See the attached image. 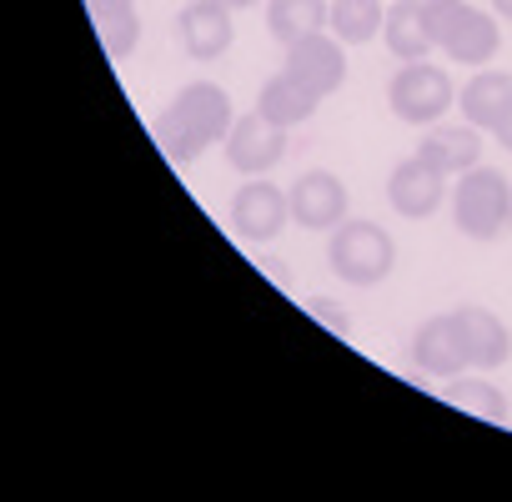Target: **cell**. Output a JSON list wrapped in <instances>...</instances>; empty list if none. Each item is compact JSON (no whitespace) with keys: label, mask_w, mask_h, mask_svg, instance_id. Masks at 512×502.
Returning <instances> with one entry per match:
<instances>
[{"label":"cell","mask_w":512,"mask_h":502,"mask_svg":"<svg viewBox=\"0 0 512 502\" xmlns=\"http://www.w3.org/2000/svg\"><path fill=\"white\" fill-rule=\"evenodd\" d=\"M236 126V111H231V96L211 81H191L171 96L166 116L156 121V141L171 161H191L196 151L226 141Z\"/></svg>","instance_id":"6da1fadb"},{"label":"cell","mask_w":512,"mask_h":502,"mask_svg":"<svg viewBox=\"0 0 512 502\" xmlns=\"http://www.w3.org/2000/svg\"><path fill=\"white\" fill-rule=\"evenodd\" d=\"M427 31L437 51H447L457 66H487L502 51V31L487 11L467 0H427Z\"/></svg>","instance_id":"7a4b0ae2"},{"label":"cell","mask_w":512,"mask_h":502,"mask_svg":"<svg viewBox=\"0 0 512 502\" xmlns=\"http://www.w3.org/2000/svg\"><path fill=\"white\" fill-rule=\"evenodd\" d=\"M452 221L472 241H497L512 221V186L492 166H472L452 186Z\"/></svg>","instance_id":"3957f363"},{"label":"cell","mask_w":512,"mask_h":502,"mask_svg":"<svg viewBox=\"0 0 512 502\" xmlns=\"http://www.w3.org/2000/svg\"><path fill=\"white\" fill-rule=\"evenodd\" d=\"M392 262H397L392 236H387L377 221H362V216H347V221L332 231V241H327V267H332L342 282H352V287H377V282H387Z\"/></svg>","instance_id":"277c9868"},{"label":"cell","mask_w":512,"mask_h":502,"mask_svg":"<svg viewBox=\"0 0 512 502\" xmlns=\"http://www.w3.org/2000/svg\"><path fill=\"white\" fill-rule=\"evenodd\" d=\"M387 106L407 126H437L452 111V76L432 61H402V71L387 86Z\"/></svg>","instance_id":"5b68a950"},{"label":"cell","mask_w":512,"mask_h":502,"mask_svg":"<svg viewBox=\"0 0 512 502\" xmlns=\"http://www.w3.org/2000/svg\"><path fill=\"white\" fill-rule=\"evenodd\" d=\"M292 221L287 186H272L267 176H246V186L231 196V226L241 241H272Z\"/></svg>","instance_id":"8992f818"},{"label":"cell","mask_w":512,"mask_h":502,"mask_svg":"<svg viewBox=\"0 0 512 502\" xmlns=\"http://www.w3.org/2000/svg\"><path fill=\"white\" fill-rule=\"evenodd\" d=\"M282 71H287L297 86H307L312 96H332V91H342V81H347V51H342L337 36L312 31V36H302V41L287 46Z\"/></svg>","instance_id":"52a82bcc"},{"label":"cell","mask_w":512,"mask_h":502,"mask_svg":"<svg viewBox=\"0 0 512 502\" xmlns=\"http://www.w3.org/2000/svg\"><path fill=\"white\" fill-rule=\"evenodd\" d=\"M287 136H292L287 126L267 121L262 111H246V116H236V126L226 136V161L241 176H267L287 156Z\"/></svg>","instance_id":"ba28073f"},{"label":"cell","mask_w":512,"mask_h":502,"mask_svg":"<svg viewBox=\"0 0 512 502\" xmlns=\"http://www.w3.org/2000/svg\"><path fill=\"white\" fill-rule=\"evenodd\" d=\"M442 196H447V171H437L427 156H407V161H397L392 166V176H387V201H392V211L397 216H407V221H422V216H432L437 206H442Z\"/></svg>","instance_id":"9c48e42d"},{"label":"cell","mask_w":512,"mask_h":502,"mask_svg":"<svg viewBox=\"0 0 512 502\" xmlns=\"http://www.w3.org/2000/svg\"><path fill=\"white\" fill-rule=\"evenodd\" d=\"M292 201V221L302 231H337L347 221V186L332 171H307L287 186Z\"/></svg>","instance_id":"30bf717a"},{"label":"cell","mask_w":512,"mask_h":502,"mask_svg":"<svg viewBox=\"0 0 512 502\" xmlns=\"http://www.w3.org/2000/svg\"><path fill=\"white\" fill-rule=\"evenodd\" d=\"M412 362H417V372H427V377H462V367H472L467 362V347H462V337H457V322H452V312H442V317H427L422 327H417V337H412Z\"/></svg>","instance_id":"8fae6325"},{"label":"cell","mask_w":512,"mask_h":502,"mask_svg":"<svg viewBox=\"0 0 512 502\" xmlns=\"http://www.w3.org/2000/svg\"><path fill=\"white\" fill-rule=\"evenodd\" d=\"M176 31H181V46L191 61H216L231 51V11L216 6V0H191V6H181L176 16Z\"/></svg>","instance_id":"7c38bea8"},{"label":"cell","mask_w":512,"mask_h":502,"mask_svg":"<svg viewBox=\"0 0 512 502\" xmlns=\"http://www.w3.org/2000/svg\"><path fill=\"white\" fill-rule=\"evenodd\" d=\"M452 322H457V337H462L472 367L492 372V367H502V362L512 357V332H507L487 307H457Z\"/></svg>","instance_id":"4fadbf2b"},{"label":"cell","mask_w":512,"mask_h":502,"mask_svg":"<svg viewBox=\"0 0 512 502\" xmlns=\"http://www.w3.org/2000/svg\"><path fill=\"white\" fill-rule=\"evenodd\" d=\"M417 156H427L447 176H462V171L482 166V136H477V126H427Z\"/></svg>","instance_id":"5bb4252c"},{"label":"cell","mask_w":512,"mask_h":502,"mask_svg":"<svg viewBox=\"0 0 512 502\" xmlns=\"http://www.w3.org/2000/svg\"><path fill=\"white\" fill-rule=\"evenodd\" d=\"M382 41L397 61H427V51L437 46L427 31V0H397L382 21Z\"/></svg>","instance_id":"9a60e30c"},{"label":"cell","mask_w":512,"mask_h":502,"mask_svg":"<svg viewBox=\"0 0 512 502\" xmlns=\"http://www.w3.org/2000/svg\"><path fill=\"white\" fill-rule=\"evenodd\" d=\"M512 101V76L507 71H477L462 91H457V111L467 126L492 131V121L502 116V106Z\"/></svg>","instance_id":"2e32d148"},{"label":"cell","mask_w":512,"mask_h":502,"mask_svg":"<svg viewBox=\"0 0 512 502\" xmlns=\"http://www.w3.org/2000/svg\"><path fill=\"white\" fill-rule=\"evenodd\" d=\"M317 101H322V96H312L307 86H297V81L282 71V76H272V81L262 86V96H256V111H262L267 121H277V126H287V131H297V126H307V121L317 116Z\"/></svg>","instance_id":"e0dca14e"},{"label":"cell","mask_w":512,"mask_h":502,"mask_svg":"<svg viewBox=\"0 0 512 502\" xmlns=\"http://www.w3.org/2000/svg\"><path fill=\"white\" fill-rule=\"evenodd\" d=\"M327 21H332L327 0H272V6H267V31H272L282 46H292V41L322 31Z\"/></svg>","instance_id":"ac0fdd59"},{"label":"cell","mask_w":512,"mask_h":502,"mask_svg":"<svg viewBox=\"0 0 512 502\" xmlns=\"http://www.w3.org/2000/svg\"><path fill=\"white\" fill-rule=\"evenodd\" d=\"M382 0H332V36L342 46H367L372 36H382Z\"/></svg>","instance_id":"d6986e66"},{"label":"cell","mask_w":512,"mask_h":502,"mask_svg":"<svg viewBox=\"0 0 512 502\" xmlns=\"http://www.w3.org/2000/svg\"><path fill=\"white\" fill-rule=\"evenodd\" d=\"M442 397H447L452 407L482 417V422H507V397H502L492 382H482V377H447V392H442Z\"/></svg>","instance_id":"ffe728a7"},{"label":"cell","mask_w":512,"mask_h":502,"mask_svg":"<svg viewBox=\"0 0 512 502\" xmlns=\"http://www.w3.org/2000/svg\"><path fill=\"white\" fill-rule=\"evenodd\" d=\"M96 31H101V46H106L111 61H126V56L141 46V16H136V11L106 16V21H96Z\"/></svg>","instance_id":"44dd1931"},{"label":"cell","mask_w":512,"mask_h":502,"mask_svg":"<svg viewBox=\"0 0 512 502\" xmlns=\"http://www.w3.org/2000/svg\"><path fill=\"white\" fill-rule=\"evenodd\" d=\"M312 317H317V322H327L332 332H347V317H342V307H337V302H322V297H317V302H312Z\"/></svg>","instance_id":"7402d4cb"},{"label":"cell","mask_w":512,"mask_h":502,"mask_svg":"<svg viewBox=\"0 0 512 502\" xmlns=\"http://www.w3.org/2000/svg\"><path fill=\"white\" fill-rule=\"evenodd\" d=\"M91 21H106V16H121V11H136V0H86Z\"/></svg>","instance_id":"603a6c76"},{"label":"cell","mask_w":512,"mask_h":502,"mask_svg":"<svg viewBox=\"0 0 512 502\" xmlns=\"http://www.w3.org/2000/svg\"><path fill=\"white\" fill-rule=\"evenodd\" d=\"M492 136H497V146H502V151H512V101H507V106H502V116L492 121Z\"/></svg>","instance_id":"cb8c5ba5"},{"label":"cell","mask_w":512,"mask_h":502,"mask_svg":"<svg viewBox=\"0 0 512 502\" xmlns=\"http://www.w3.org/2000/svg\"><path fill=\"white\" fill-rule=\"evenodd\" d=\"M492 11H497L502 21H512V0H492Z\"/></svg>","instance_id":"d4e9b609"},{"label":"cell","mask_w":512,"mask_h":502,"mask_svg":"<svg viewBox=\"0 0 512 502\" xmlns=\"http://www.w3.org/2000/svg\"><path fill=\"white\" fill-rule=\"evenodd\" d=\"M216 6H226V11H246V6H256V0H216Z\"/></svg>","instance_id":"484cf974"}]
</instances>
